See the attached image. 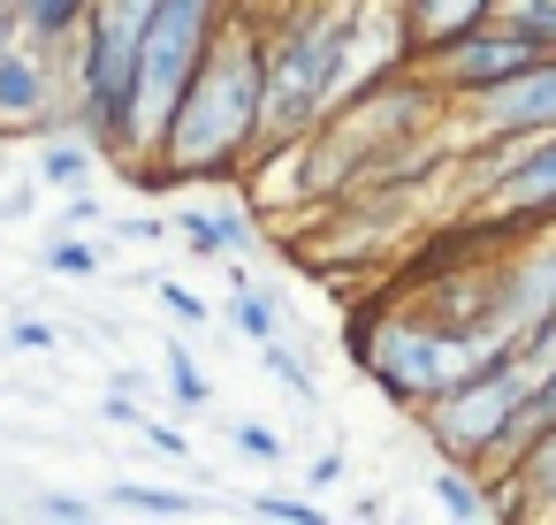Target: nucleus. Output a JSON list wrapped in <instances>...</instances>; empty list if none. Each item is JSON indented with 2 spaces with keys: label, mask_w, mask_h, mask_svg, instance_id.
<instances>
[{
  "label": "nucleus",
  "mask_w": 556,
  "mask_h": 525,
  "mask_svg": "<svg viewBox=\"0 0 556 525\" xmlns=\"http://www.w3.org/2000/svg\"><path fill=\"white\" fill-rule=\"evenodd\" d=\"M260 138H267V24L252 9H237L206 54L199 85L184 92L153 168H168L184 183H237V176H252Z\"/></svg>",
  "instance_id": "f257e3e1"
},
{
  "label": "nucleus",
  "mask_w": 556,
  "mask_h": 525,
  "mask_svg": "<svg viewBox=\"0 0 556 525\" xmlns=\"http://www.w3.org/2000/svg\"><path fill=\"white\" fill-rule=\"evenodd\" d=\"M351 358L374 373L381 396L427 411V404L450 396L465 373L518 358V335H472V328H450V320H434V312H374L366 328H351Z\"/></svg>",
  "instance_id": "f03ea898"
},
{
  "label": "nucleus",
  "mask_w": 556,
  "mask_h": 525,
  "mask_svg": "<svg viewBox=\"0 0 556 525\" xmlns=\"http://www.w3.org/2000/svg\"><path fill=\"white\" fill-rule=\"evenodd\" d=\"M229 0H161V16L146 31V54H138V115H146V168L161 161V138L184 107V92L199 85L214 39L229 31Z\"/></svg>",
  "instance_id": "7ed1b4c3"
},
{
  "label": "nucleus",
  "mask_w": 556,
  "mask_h": 525,
  "mask_svg": "<svg viewBox=\"0 0 556 525\" xmlns=\"http://www.w3.org/2000/svg\"><path fill=\"white\" fill-rule=\"evenodd\" d=\"M533 358L518 350V358H503V366H480V373H465L450 396H434L427 411H419V426H427V441L442 449V464H495V441L510 434V419L526 411V396H533Z\"/></svg>",
  "instance_id": "20e7f679"
},
{
  "label": "nucleus",
  "mask_w": 556,
  "mask_h": 525,
  "mask_svg": "<svg viewBox=\"0 0 556 525\" xmlns=\"http://www.w3.org/2000/svg\"><path fill=\"white\" fill-rule=\"evenodd\" d=\"M480 229H556V130L526 145H480Z\"/></svg>",
  "instance_id": "39448f33"
},
{
  "label": "nucleus",
  "mask_w": 556,
  "mask_h": 525,
  "mask_svg": "<svg viewBox=\"0 0 556 525\" xmlns=\"http://www.w3.org/2000/svg\"><path fill=\"white\" fill-rule=\"evenodd\" d=\"M548 47L533 39V31H518L510 16H495V24H480V31H465V39H450V47H434L427 62H412L450 107L457 100H472V92H488V85H503V77H518V69H533Z\"/></svg>",
  "instance_id": "423d86ee"
},
{
  "label": "nucleus",
  "mask_w": 556,
  "mask_h": 525,
  "mask_svg": "<svg viewBox=\"0 0 556 525\" xmlns=\"http://www.w3.org/2000/svg\"><path fill=\"white\" fill-rule=\"evenodd\" d=\"M70 47H47V39H16L0 54V130H47L62 115H77V85H70Z\"/></svg>",
  "instance_id": "0eeeda50"
},
{
  "label": "nucleus",
  "mask_w": 556,
  "mask_h": 525,
  "mask_svg": "<svg viewBox=\"0 0 556 525\" xmlns=\"http://www.w3.org/2000/svg\"><path fill=\"white\" fill-rule=\"evenodd\" d=\"M457 115H465V130L480 145H526V138L556 130V54H541L533 69H518V77L457 100Z\"/></svg>",
  "instance_id": "6e6552de"
},
{
  "label": "nucleus",
  "mask_w": 556,
  "mask_h": 525,
  "mask_svg": "<svg viewBox=\"0 0 556 525\" xmlns=\"http://www.w3.org/2000/svg\"><path fill=\"white\" fill-rule=\"evenodd\" d=\"M556 312V244L541 252H510L495 267V335H526L533 320Z\"/></svg>",
  "instance_id": "1a4fd4ad"
},
{
  "label": "nucleus",
  "mask_w": 556,
  "mask_h": 525,
  "mask_svg": "<svg viewBox=\"0 0 556 525\" xmlns=\"http://www.w3.org/2000/svg\"><path fill=\"white\" fill-rule=\"evenodd\" d=\"M495 16H503V0H396V24H404L412 62H427L434 47H450V39H465V31L495 24Z\"/></svg>",
  "instance_id": "9d476101"
},
{
  "label": "nucleus",
  "mask_w": 556,
  "mask_h": 525,
  "mask_svg": "<svg viewBox=\"0 0 556 525\" xmlns=\"http://www.w3.org/2000/svg\"><path fill=\"white\" fill-rule=\"evenodd\" d=\"M495 479H503V517H556V426L518 457V472Z\"/></svg>",
  "instance_id": "9b49d317"
},
{
  "label": "nucleus",
  "mask_w": 556,
  "mask_h": 525,
  "mask_svg": "<svg viewBox=\"0 0 556 525\" xmlns=\"http://www.w3.org/2000/svg\"><path fill=\"white\" fill-rule=\"evenodd\" d=\"M85 16H92V0H24V24H31V39H47V47H70V39L85 31Z\"/></svg>",
  "instance_id": "f8f14e48"
},
{
  "label": "nucleus",
  "mask_w": 556,
  "mask_h": 525,
  "mask_svg": "<svg viewBox=\"0 0 556 525\" xmlns=\"http://www.w3.org/2000/svg\"><path fill=\"white\" fill-rule=\"evenodd\" d=\"M115 510H138V517H191V495H168V487L123 479V487H115Z\"/></svg>",
  "instance_id": "ddd939ff"
},
{
  "label": "nucleus",
  "mask_w": 556,
  "mask_h": 525,
  "mask_svg": "<svg viewBox=\"0 0 556 525\" xmlns=\"http://www.w3.org/2000/svg\"><path fill=\"white\" fill-rule=\"evenodd\" d=\"M92 153H100L92 138H85V145H47V153H39V176H47L54 191H70V183L85 176V161H92Z\"/></svg>",
  "instance_id": "4468645a"
},
{
  "label": "nucleus",
  "mask_w": 556,
  "mask_h": 525,
  "mask_svg": "<svg viewBox=\"0 0 556 525\" xmlns=\"http://www.w3.org/2000/svg\"><path fill=\"white\" fill-rule=\"evenodd\" d=\"M184 236H191L199 252H222V244L244 236V214H184Z\"/></svg>",
  "instance_id": "2eb2a0df"
},
{
  "label": "nucleus",
  "mask_w": 556,
  "mask_h": 525,
  "mask_svg": "<svg viewBox=\"0 0 556 525\" xmlns=\"http://www.w3.org/2000/svg\"><path fill=\"white\" fill-rule=\"evenodd\" d=\"M503 16H510L518 31H533V39L556 54V0H503Z\"/></svg>",
  "instance_id": "dca6fc26"
},
{
  "label": "nucleus",
  "mask_w": 556,
  "mask_h": 525,
  "mask_svg": "<svg viewBox=\"0 0 556 525\" xmlns=\"http://www.w3.org/2000/svg\"><path fill=\"white\" fill-rule=\"evenodd\" d=\"M47 267L54 274H100V252L85 236H62V244H47Z\"/></svg>",
  "instance_id": "f3484780"
},
{
  "label": "nucleus",
  "mask_w": 556,
  "mask_h": 525,
  "mask_svg": "<svg viewBox=\"0 0 556 525\" xmlns=\"http://www.w3.org/2000/svg\"><path fill=\"white\" fill-rule=\"evenodd\" d=\"M237 328H244L252 343H275V305H267V297H252L244 282H237Z\"/></svg>",
  "instance_id": "a211bd4d"
},
{
  "label": "nucleus",
  "mask_w": 556,
  "mask_h": 525,
  "mask_svg": "<svg viewBox=\"0 0 556 525\" xmlns=\"http://www.w3.org/2000/svg\"><path fill=\"white\" fill-rule=\"evenodd\" d=\"M252 510L275 517V525H320V502H305V495H260Z\"/></svg>",
  "instance_id": "6ab92c4d"
},
{
  "label": "nucleus",
  "mask_w": 556,
  "mask_h": 525,
  "mask_svg": "<svg viewBox=\"0 0 556 525\" xmlns=\"http://www.w3.org/2000/svg\"><path fill=\"white\" fill-rule=\"evenodd\" d=\"M168 388H176L184 404H206V373H199L191 350H168Z\"/></svg>",
  "instance_id": "aec40b11"
},
{
  "label": "nucleus",
  "mask_w": 556,
  "mask_h": 525,
  "mask_svg": "<svg viewBox=\"0 0 556 525\" xmlns=\"http://www.w3.org/2000/svg\"><path fill=\"white\" fill-rule=\"evenodd\" d=\"M260 350H267V366H275V381H282V388H298V396H313V373H305V358H290L282 343H260Z\"/></svg>",
  "instance_id": "412c9836"
},
{
  "label": "nucleus",
  "mask_w": 556,
  "mask_h": 525,
  "mask_svg": "<svg viewBox=\"0 0 556 525\" xmlns=\"http://www.w3.org/2000/svg\"><path fill=\"white\" fill-rule=\"evenodd\" d=\"M161 305L176 312V328H199V320H206V305H199V297H191L184 282H161Z\"/></svg>",
  "instance_id": "4be33fe9"
},
{
  "label": "nucleus",
  "mask_w": 556,
  "mask_h": 525,
  "mask_svg": "<svg viewBox=\"0 0 556 525\" xmlns=\"http://www.w3.org/2000/svg\"><path fill=\"white\" fill-rule=\"evenodd\" d=\"M237 449L260 457V464H275V457H282V434H275V426H237Z\"/></svg>",
  "instance_id": "5701e85b"
},
{
  "label": "nucleus",
  "mask_w": 556,
  "mask_h": 525,
  "mask_svg": "<svg viewBox=\"0 0 556 525\" xmlns=\"http://www.w3.org/2000/svg\"><path fill=\"white\" fill-rule=\"evenodd\" d=\"M518 350H526L533 366H548V358H556V312H548V320H533V328L518 335Z\"/></svg>",
  "instance_id": "b1692460"
},
{
  "label": "nucleus",
  "mask_w": 556,
  "mask_h": 525,
  "mask_svg": "<svg viewBox=\"0 0 556 525\" xmlns=\"http://www.w3.org/2000/svg\"><path fill=\"white\" fill-rule=\"evenodd\" d=\"M9 343H16V350H54V328H47V320H16Z\"/></svg>",
  "instance_id": "393cba45"
},
{
  "label": "nucleus",
  "mask_w": 556,
  "mask_h": 525,
  "mask_svg": "<svg viewBox=\"0 0 556 525\" xmlns=\"http://www.w3.org/2000/svg\"><path fill=\"white\" fill-rule=\"evenodd\" d=\"M24 31H31V24H24V0H0V54H9Z\"/></svg>",
  "instance_id": "a878e982"
},
{
  "label": "nucleus",
  "mask_w": 556,
  "mask_h": 525,
  "mask_svg": "<svg viewBox=\"0 0 556 525\" xmlns=\"http://www.w3.org/2000/svg\"><path fill=\"white\" fill-rule=\"evenodd\" d=\"M47 517H62V525H85V517H92V502H85V495H47Z\"/></svg>",
  "instance_id": "bb28decb"
},
{
  "label": "nucleus",
  "mask_w": 556,
  "mask_h": 525,
  "mask_svg": "<svg viewBox=\"0 0 556 525\" xmlns=\"http://www.w3.org/2000/svg\"><path fill=\"white\" fill-rule=\"evenodd\" d=\"M146 441H153L161 457H184V434H176V426H146Z\"/></svg>",
  "instance_id": "cd10ccee"
}]
</instances>
